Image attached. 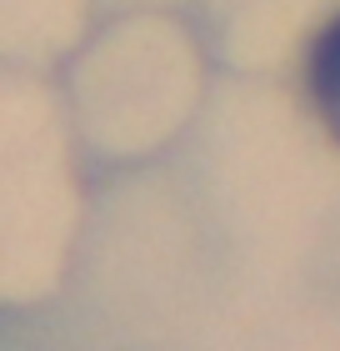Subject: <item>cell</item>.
Instances as JSON below:
<instances>
[{
  "label": "cell",
  "mask_w": 340,
  "mask_h": 351,
  "mask_svg": "<svg viewBox=\"0 0 340 351\" xmlns=\"http://www.w3.org/2000/svg\"><path fill=\"white\" fill-rule=\"evenodd\" d=\"M305 81H311V101L320 110V121H326V131L340 141V15L311 45V71H305Z\"/></svg>",
  "instance_id": "1"
}]
</instances>
